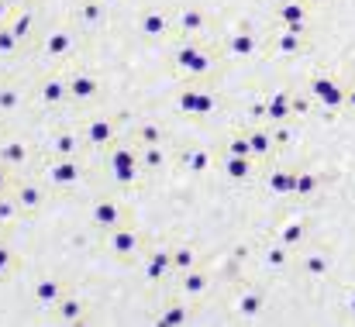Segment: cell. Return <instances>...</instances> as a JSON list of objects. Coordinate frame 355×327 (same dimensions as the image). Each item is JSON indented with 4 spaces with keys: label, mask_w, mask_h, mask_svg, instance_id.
I'll return each instance as SVG.
<instances>
[{
    "label": "cell",
    "mask_w": 355,
    "mask_h": 327,
    "mask_svg": "<svg viewBox=\"0 0 355 327\" xmlns=\"http://www.w3.org/2000/svg\"><path fill=\"white\" fill-rule=\"evenodd\" d=\"M104 166H107V179H111L114 190H131V186L145 176L141 159H138V141H135V138H131V141L118 138L111 148H104Z\"/></svg>",
    "instance_id": "cell-1"
},
{
    "label": "cell",
    "mask_w": 355,
    "mask_h": 327,
    "mask_svg": "<svg viewBox=\"0 0 355 327\" xmlns=\"http://www.w3.org/2000/svg\"><path fill=\"white\" fill-rule=\"evenodd\" d=\"M145 248H148V238H145L131 220L121 224V227L104 231V251H107L111 258H118V262H138V258L145 255Z\"/></svg>",
    "instance_id": "cell-2"
},
{
    "label": "cell",
    "mask_w": 355,
    "mask_h": 327,
    "mask_svg": "<svg viewBox=\"0 0 355 327\" xmlns=\"http://www.w3.org/2000/svg\"><path fill=\"white\" fill-rule=\"evenodd\" d=\"M131 220V204L118 193H111V197H97L94 204H90V224L104 234V231H111V227H121V224H128Z\"/></svg>",
    "instance_id": "cell-3"
},
{
    "label": "cell",
    "mask_w": 355,
    "mask_h": 327,
    "mask_svg": "<svg viewBox=\"0 0 355 327\" xmlns=\"http://www.w3.org/2000/svg\"><path fill=\"white\" fill-rule=\"evenodd\" d=\"M87 179V166L80 162V155H73V159H55V162H49L45 169H42V183L49 186V190H73V186H80Z\"/></svg>",
    "instance_id": "cell-4"
},
{
    "label": "cell",
    "mask_w": 355,
    "mask_h": 327,
    "mask_svg": "<svg viewBox=\"0 0 355 327\" xmlns=\"http://www.w3.org/2000/svg\"><path fill=\"white\" fill-rule=\"evenodd\" d=\"M135 265H141V276H145L148 286H159V283H166V276H173V248L169 245H148L145 255Z\"/></svg>",
    "instance_id": "cell-5"
},
{
    "label": "cell",
    "mask_w": 355,
    "mask_h": 327,
    "mask_svg": "<svg viewBox=\"0 0 355 327\" xmlns=\"http://www.w3.org/2000/svg\"><path fill=\"white\" fill-rule=\"evenodd\" d=\"M80 134H83L87 148H97V152L111 148V145L121 138V134H118V121H114L111 114H90V117L83 121Z\"/></svg>",
    "instance_id": "cell-6"
},
{
    "label": "cell",
    "mask_w": 355,
    "mask_h": 327,
    "mask_svg": "<svg viewBox=\"0 0 355 327\" xmlns=\"http://www.w3.org/2000/svg\"><path fill=\"white\" fill-rule=\"evenodd\" d=\"M83 45V38H80V31L73 28V24H62V28H52L45 38H42V52L49 55V59H59V62H66L76 48Z\"/></svg>",
    "instance_id": "cell-7"
},
{
    "label": "cell",
    "mask_w": 355,
    "mask_h": 327,
    "mask_svg": "<svg viewBox=\"0 0 355 327\" xmlns=\"http://www.w3.org/2000/svg\"><path fill=\"white\" fill-rule=\"evenodd\" d=\"M173 62H176V69H180V73H187V76L200 80V76L211 69V52H207L204 45H197V42H187V45H180V48H176Z\"/></svg>",
    "instance_id": "cell-8"
},
{
    "label": "cell",
    "mask_w": 355,
    "mask_h": 327,
    "mask_svg": "<svg viewBox=\"0 0 355 327\" xmlns=\"http://www.w3.org/2000/svg\"><path fill=\"white\" fill-rule=\"evenodd\" d=\"M35 97H38L42 107H62L66 100H73V94H69V76H59V73L42 76L38 87H35Z\"/></svg>",
    "instance_id": "cell-9"
},
{
    "label": "cell",
    "mask_w": 355,
    "mask_h": 327,
    "mask_svg": "<svg viewBox=\"0 0 355 327\" xmlns=\"http://www.w3.org/2000/svg\"><path fill=\"white\" fill-rule=\"evenodd\" d=\"M66 293H69V283L59 279V276H38V279L31 283V303L42 307V310H52Z\"/></svg>",
    "instance_id": "cell-10"
},
{
    "label": "cell",
    "mask_w": 355,
    "mask_h": 327,
    "mask_svg": "<svg viewBox=\"0 0 355 327\" xmlns=\"http://www.w3.org/2000/svg\"><path fill=\"white\" fill-rule=\"evenodd\" d=\"M69 94H73V104H94L101 97V80L87 69H73L69 73Z\"/></svg>",
    "instance_id": "cell-11"
},
{
    "label": "cell",
    "mask_w": 355,
    "mask_h": 327,
    "mask_svg": "<svg viewBox=\"0 0 355 327\" xmlns=\"http://www.w3.org/2000/svg\"><path fill=\"white\" fill-rule=\"evenodd\" d=\"M138 31L145 35V38H166L169 35V28H173V21H169V14H166V7H145L141 14H138Z\"/></svg>",
    "instance_id": "cell-12"
},
{
    "label": "cell",
    "mask_w": 355,
    "mask_h": 327,
    "mask_svg": "<svg viewBox=\"0 0 355 327\" xmlns=\"http://www.w3.org/2000/svg\"><path fill=\"white\" fill-rule=\"evenodd\" d=\"M10 193L17 197V204H21V211H24V214H35V211H42V207H45V200H49V190H45V183H28V179H17Z\"/></svg>",
    "instance_id": "cell-13"
},
{
    "label": "cell",
    "mask_w": 355,
    "mask_h": 327,
    "mask_svg": "<svg viewBox=\"0 0 355 327\" xmlns=\"http://www.w3.org/2000/svg\"><path fill=\"white\" fill-rule=\"evenodd\" d=\"M52 314H55V321L59 324H83L87 321V300H80L73 290L52 307Z\"/></svg>",
    "instance_id": "cell-14"
},
{
    "label": "cell",
    "mask_w": 355,
    "mask_h": 327,
    "mask_svg": "<svg viewBox=\"0 0 355 327\" xmlns=\"http://www.w3.org/2000/svg\"><path fill=\"white\" fill-rule=\"evenodd\" d=\"M0 162L7 166V169H21V166H28L31 162V148H28V141H21V138H0Z\"/></svg>",
    "instance_id": "cell-15"
},
{
    "label": "cell",
    "mask_w": 355,
    "mask_h": 327,
    "mask_svg": "<svg viewBox=\"0 0 355 327\" xmlns=\"http://www.w3.org/2000/svg\"><path fill=\"white\" fill-rule=\"evenodd\" d=\"M83 145H87V141H83L80 131H59V134H52V145H49V148H52L55 159H73V155L83 152Z\"/></svg>",
    "instance_id": "cell-16"
},
{
    "label": "cell",
    "mask_w": 355,
    "mask_h": 327,
    "mask_svg": "<svg viewBox=\"0 0 355 327\" xmlns=\"http://www.w3.org/2000/svg\"><path fill=\"white\" fill-rule=\"evenodd\" d=\"M131 138H135L138 145H162V141H166V124L155 121V117H145V121H138V127H135Z\"/></svg>",
    "instance_id": "cell-17"
},
{
    "label": "cell",
    "mask_w": 355,
    "mask_h": 327,
    "mask_svg": "<svg viewBox=\"0 0 355 327\" xmlns=\"http://www.w3.org/2000/svg\"><path fill=\"white\" fill-rule=\"evenodd\" d=\"M107 17V7L101 3V0H80V7H76V24L87 31V28H97L101 21Z\"/></svg>",
    "instance_id": "cell-18"
},
{
    "label": "cell",
    "mask_w": 355,
    "mask_h": 327,
    "mask_svg": "<svg viewBox=\"0 0 355 327\" xmlns=\"http://www.w3.org/2000/svg\"><path fill=\"white\" fill-rule=\"evenodd\" d=\"M138 159L145 173H159L166 166V141L162 145H138Z\"/></svg>",
    "instance_id": "cell-19"
},
{
    "label": "cell",
    "mask_w": 355,
    "mask_h": 327,
    "mask_svg": "<svg viewBox=\"0 0 355 327\" xmlns=\"http://www.w3.org/2000/svg\"><path fill=\"white\" fill-rule=\"evenodd\" d=\"M31 28H35V14H31L28 7H17L14 17H10V31H14L21 42H28V38H31Z\"/></svg>",
    "instance_id": "cell-20"
},
{
    "label": "cell",
    "mask_w": 355,
    "mask_h": 327,
    "mask_svg": "<svg viewBox=\"0 0 355 327\" xmlns=\"http://www.w3.org/2000/svg\"><path fill=\"white\" fill-rule=\"evenodd\" d=\"M207 107H211V104L200 97V87H190V90H183V97H180V110L204 117V114H207Z\"/></svg>",
    "instance_id": "cell-21"
},
{
    "label": "cell",
    "mask_w": 355,
    "mask_h": 327,
    "mask_svg": "<svg viewBox=\"0 0 355 327\" xmlns=\"http://www.w3.org/2000/svg\"><path fill=\"white\" fill-rule=\"evenodd\" d=\"M190 269H197V255H193V248L176 245V248H173V272H176V276H187Z\"/></svg>",
    "instance_id": "cell-22"
},
{
    "label": "cell",
    "mask_w": 355,
    "mask_h": 327,
    "mask_svg": "<svg viewBox=\"0 0 355 327\" xmlns=\"http://www.w3.org/2000/svg\"><path fill=\"white\" fill-rule=\"evenodd\" d=\"M21 100H24V90L17 83H3L0 87V114H14L21 107Z\"/></svg>",
    "instance_id": "cell-23"
},
{
    "label": "cell",
    "mask_w": 355,
    "mask_h": 327,
    "mask_svg": "<svg viewBox=\"0 0 355 327\" xmlns=\"http://www.w3.org/2000/svg\"><path fill=\"white\" fill-rule=\"evenodd\" d=\"M207 290V276L200 272V269H190L187 276H183V293L187 297H200Z\"/></svg>",
    "instance_id": "cell-24"
},
{
    "label": "cell",
    "mask_w": 355,
    "mask_h": 327,
    "mask_svg": "<svg viewBox=\"0 0 355 327\" xmlns=\"http://www.w3.org/2000/svg\"><path fill=\"white\" fill-rule=\"evenodd\" d=\"M21 214H24V211H21L17 197H14V193H3V197H0V224H14Z\"/></svg>",
    "instance_id": "cell-25"
},
{
    "label": "cell",
    "mask_w": 355,
    "mask_h": 327,
    "mask_svg": "<svg viewBox=\"0 0 355 327\" xmlns=\"http://www.w3.org/2000/svg\"><path fill=\"white\" fill-rule=\"evenodd\" d=\"M21 45H24V42H21V38L10 31V24H3V28H0V59H7V55H17V52H21Z\"/></svg>",
    "instance_id": "cell-26"
},
{
    "label": "cell",
    "mask_w": 355,
    "mask_h": 327,
    "mask_svg": "<svg viewBox=\"0 0 355 327\" xmlns=\"http://www.w3.org/2000/svg\"><path fill=\"white\" fill-rule=\"evenodd\" d=\"M17 265H21L17 255H14L7 245H0V279H10V276L17 272Z\"/></svg>",
    "instance_id": "cell-27"
},
{
    "label": "cell",
    "mask_w": 355,
    "mask_h": 327,
    "mask_svg": "<svg viewBox=\"0 0 355 327\" xmlns=\"http://www.w3.org/2000/svg\"><path fill=\"white\" fill-rule=\"evenodd\" d=\"M200 21H204V17H200L197 10H193V14H190V10H183V14H180V21H176V31L190 35V31H197V28H200Z\"/></svg>",
    "instance_id": "cell-28"
},
{
    "label": "cell",
    "mask_w": 355,
    "mask_h": 327,
    "mask_svg": "<svg viewBox=\"0 0 355 327\" xmlns=\"http://www.w3.org/2000/svg\"><path fill=\"white\" fill-rule=\"evenodd\" d=\"M14 183H17L14 169H7V166L0 162V197H3V193H10V190H14Z\"/></svg>",
    "instance_id": "cell-29"
},
{
    "label": "cell",
    "mask_w": 355,
    "mask_h": 327,
    "mask_svg": "<svg viewBox=\"0 0 355 327\" xmlns=\"http://www.w3.org/2000/svg\"><path fill=\"white\" fill-rule=\"evenodd\" d=\"M176 307H180V303H173V310H162V314H159V324H183L187 314H180Z\"/></svg>",
    "instance_id": "cell-30"
},
{
    "label": "cell",
    "mask_w": 355,
    "mask_h": 327,
    "mask_svg": "<svg viewBox=\"0 0 355 327\" xmlns=\"http://www.w3.org/2000/svg\"><path fill=\"white\" fill-rule=\"evenodd\" d=\"M14 10H17V3H10V0H0V28H3V24H10Z\"/></svg>",
    "instance_id": "cell-31"
},
{
    "label": "cell",
    "mask_w": 355,
    "mask_h": 327,
    "mask_svg": "<svg viewBox=\"0 0 355 327\" xmlns=\"http://www.w3.org/2000/svg\"><path fill=\"white\" fill-rule=\"evenodd\" d=\"M10 3H24V0H10Z\"/></svg>",
    "instance_id": "cell-32"
},
{
    "label": "cell",
    "mask_w": 355,
    "mask_h": 327,
    "mask_svg": "<svg viewBox=\"0 0 355 327\" xmlns=\"http://www.w3.org/2000/svg\"><path fill=\"white\" fill-rule=\"evenodd\" d=\"M0 138H3V124H0Z\"/></svg>",
    "instance_id": "cell-33"
}]
</instances>
